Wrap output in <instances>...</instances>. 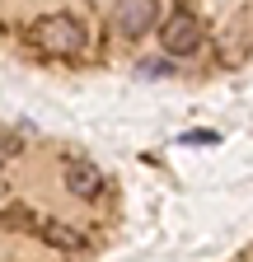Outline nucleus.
Listing matches in <instances>:
<instances>
[{"mask_svg":"<svg viewBox=\"0 0 253 262\" xmlns=\"http://www.w3.org/2000/svg\"><path fill=\"white\" fill-rule=\"evenodd\" d=\"M33 42L43 52H52V56H80L85 42H89V33H85V24L75 14H43L33 24Z\"/></svg>","mask_w":253,"mask_h":262,"instance_id":"nucleus-1","label":"nucleus"},{"mask_svg":"<svg viewBox=\"0 0 253 262\" xmlns=\"http://www.w3.org/2000/svg\"><path fill=\"white\" fill-rule=\"evenodd\" d=\"M160 47H164L169 56H193V52L202 47V24H197V14H187V10L169 14L164 28H160Z\"/></svg>","mask_w":253,"mask_h":262,"instance_id":"nucleus-2","label":"nucleus"},{"mask_svg":"<svg viewBox=\"0 0 253 262\" xmlns=\"http://www.w3.org/2000/svg\"><path fill=\"white\" fill-rule=\"evenodd\" d=\"M155 14H160V0H117V33L141 38L155 28Z\"/></svg>","mask_w":253,"mask_h":262,"instance_id":"nucleus-3","label":"nucleus"},{"mask_svg":"<svg viewBox=\"0 0 253 262\" xmlns=\"http://www.w3.org/2000/svg\"><path fill=\"white\" fill-rule=\"evenodd\" d=\"M108 183H103V173L94 169L89 159H71L66 164V192H75V196H99Z\"/></svg>","mask_w":253,"mask_h":262,"instance_id":"nucleus-4","label":"nucleus"},{"mask_svg":"<svg viewBox=\"0 0 253 262\" xmlns=\"http://www.w3.org/2000/svg\"><path fill=\"white\" fill-rule=\"evenodd\" d=\"M38 239L52 244V248H61V253H75V248L85 244V234H80L75 225H66V220H43V225H38Z\"/></svg>","mask_w":253,"mask_h":262,"instance_id":"nucleus-5","label":"nucleus"},{"mask_svg":"<svg viewBox=\"0 0 253 262\" xmlns=\"http://www.w3.org/2000/svg\"><path fill=\"white\" fill-rule=\"evenodd\" d=\"M178 141H183V145H220V136H216V131H183Z\"/></svg>","mask_w":253,"mask_h":262,"instance_id":"nucleus-6","label":"nucleus"},{"mask_svg":"<svg viewBox=\"0 0 253 262\" xmlns=\"http://www.w3.org/2000/svg\"><path fill=\"white\" fill-rule=\"evenodd\" d=\"M141 75H145V80H160V75H169V61H141Z\"/></svg>","mask_w":253,"mask_h":262,"instance_id":"nucleus-7","label":"nucleus"},{"mask_svg":"<svg viewBox=\"0 0 253 262\" xmlns=\"http://www.w3.org/2000/svg\"><path fill=\"white\" fill-rule=\"evenodd\" d=\"M10 155H14V141H5V136H0V164H5Z\"/></svg>","mask_w":253,"mask_h":262,"instance_id":"nucleus-8","label":"nucleus"},{"mask_svg":"<svg viewBox=\"0 0 253 262\" xmlns=\"http://www.w3.org/2000/svg\"><path fill=\"white\" fill-rule=\"evenodd\" d=\"M99 5H103V0H99Z\"/></svg>","mask_w":253,"mask_h":262,"instance_id":"nucleus-9","label":"nucleus"}]
</instances>
